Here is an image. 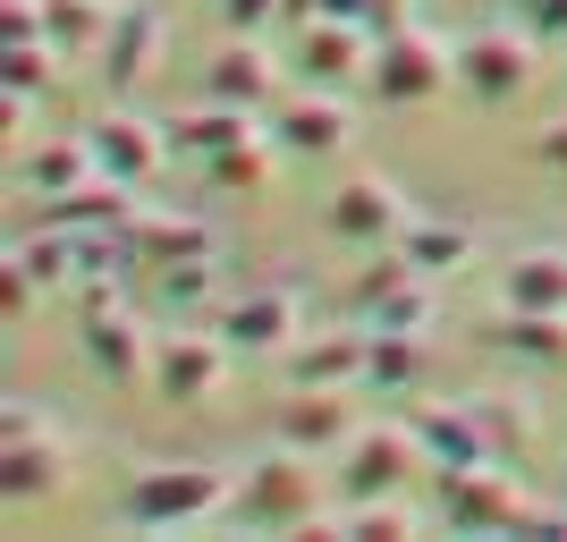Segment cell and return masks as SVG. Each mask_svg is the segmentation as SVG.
<instances>
[{
    "instance_id": "obj_1",
    "label": "cell",
    "mask_w": 567,
    "mask_h": 542,
    "mask_svg": "<svg viewBox=\"0 0 567 542\" xmlns=\"http://www.w3.org/2000/svg\"><path fill=\"white\" fill-rule=\"evenodd\" d=\"M229 474L213 467V458H169V467H144L136 483H127V525H144V534H187V525L204 518H229Z\"/></svg>"
},
{
    "instance_id": "obj_2",
    "label": "cell",
    "mask_w": 567,
    "mask_h": 542,
    "mask_svg": "<svg viewBox=\"0 0 567 542\" xmlns=\"http://www.w3.org/2000/svg\"><path fill=\"white\" fill-rule=\"evenodd\" d=\"M313 449H297V441H280L271 458H255V467L237 474V492H229V518L246 525V534H306L322 509H313Z\"/></svg>"
},
{
    "instance_id": "obj_3",
    "label": "cell",
    "mask_w": 567,
    "mask_h": 542,
    "mask_svg": "<svg viewBox=\"0 0 567 542\" xmlns=\"http://www.w3.org/2000/svg\"><path fill=\"white\" fill-rule=\"evenodd\" d=\"M373 102H390V111H415V102H432L441 85H457V43H441V34H424V25H399V34H381L373 43Z\"/></svg>"
},
{
    "instance_id": "obj_4",
    "label": "cell",
    "mask_w": 567,
    "mask_h": 542,
    "mask_svg": "<svg viewBox=\"0 0 567 542\" xmlns=\"http://www.w3.org/2000/svg\"><path fill=\"white\" fill-rule=\"evenodd\" d=\"M355 314L373 330H432V314H441V280L432 272H415L406 263V246H381L364 272H355Z\"/></svg>"
},
{
    "instance_id": "obj_5",
    "label": "cell",
    "mask_w": 567,
    "mask_h": 542,
    "mask_svg": "<svg viewBox=\"0 0 567 542\" xmlns=\"http://www.w3.org/2000/svg\"><path fill=\"white\" fill-rule=\"evenodd\" d=\"M432 509H441V525H450V534H517V518L534 509V500H525V483L499 467V458H483V467L441 474Z\"/></svg>"
},
{
    "instance_id": "obj_6",
    "label": "cell",
    "mask_w": 567,
    "mask_h": 542,
    "mask_svg": "<svg viewBox=\"0 0 567 542\" xmlns=\"http://www.w3.org/2000/svg\"><path fill=\"white\" fill-rule=\"evenodd\" d=\"M534 25H474V34H457V85H466L474 102H517L525 85H534Z\"/></svg>"
},
{
    "instance_id": "obj_7",
    "label": "cell",
    "mask_w": 567,
    "mask_h": 542,
    "mask_svg": "<svg viewBox=\"0 0 567 542\" xmlns=\"http://www.w3.org/2000/svg\"><path fill=\"white\" fill-rule=\"evenodd\" d=\"M415 458H424L415 425H364L348 449H339V500H390V492H406Z\"/></svg>"
},
{
    "instance_id": "obj_8",
    "label": "cell",
    "mask_w": 567,
    "mask_h": 542,
    "mask_svg": "<svg viewBox=\"0 0 567 542\" xmlns=\"http://www.w3.org/2000/svg\"><path fill=\"white\" fill-rule=\"evenodd\" d=\"M288 76H297V85H331V94H348V85H364V76H373V34H364L355 18H313V25H297Z\"/></svg>"
},
{
    "instance_id": "obj_9",
    "label": "cell",
    "mask_w": 567,
    "mask_h": 542,
    "mask_svg": "<svg viewBox=\"0 0 567 542\" xmlns=\"http://www.w3.org/2000/svg\"><path fill=\"white\" fill-rule=\"evenodd\" d=\"M69 467V449L51 432V416L34 407H9V425H0V500H43Z\"/></svg>"
},
{
    "instance_id": "obj_10",
    "label": "cell",
    "mask_w": 567,
    "mask_h": 542,
    "mask_svg": "<svg viewBox=\"0 0 567 542\" xmlns=\"http://www.w3.org/2000/svg\"><path fill=\"white\" fill-rule=\"evenodd\" d=\"M406 221L415 213H406L399 178H381V170H355L331 187V237H348V246H399Z\"/></svg>"
},
{
    "instance_id": "obj_11",
    "label": "cell",
    "mask_w": 567,
    "mask_h": 542,
    "mask_svg": "<svg viewBox=\"0 0 567 542\" xmlns=\"http://www.w3.org/2000/svg\"><path fill=\"white\" fill-rule=\"evenodd\" d=\"M229 339L220 330H169V339H153V390H162L169 407H195L213 399L220 374H229Z\"/></svg>"
},
{
    "instance_id": "obj_12",
    "label": "cell",
    "mask_w": 567,
    "mask_h": 542,
    "mask_svg": "<svg viewBox=\"0 0 567 542\" xmlns=\"http://www.w3.org/2000/svg\"><path fill=\"white\" fill-rule=\"evenodd\" d=\"M355 136V119H348V94H331V85H297V94L271 102V144L280 153H339V144Z\"/></svg>"
},
{
    "instance_id": "obj_13",
    "label": "cell",
    "mask_w": 567,
    "mask_h": 542,
    "mask_svg": "<svg viewBox=\"0 0 567 542\" xmlns=\"http://www.w3.org/2000/svg\"><path fill=\"white\" fill-rule=\"evenodd\" d=\"M364 356H373V330H322V339H288L280 374L288 390H364Z\"/></svg>"
},
{
    "instance_id": "obj_14",
    "label": "cell",
    "mask_w": 567,
    "mask_h": 542,
    "mask_svg": "<svg viewBox=\"0 0 567 542\" xmlns=\"http://www.w3.org/2000/svg\"><path fill=\"white\" fill-rule=\"evenodd\" d=\"M85 144H94V170L127 178V187H153V170L169 162V136L153 127V119H136V111H102V119H85Z\"/></svg>"
},
{
    "instance_id": "obj_15",
    "label": "cell",
    "mask_w": 567,
    "mask_h": 542,
    "mask_svg": "<svg viewBox=\"0 0 567 542\" xmlns=\"http://www.w3.org/2000/svg\"><path fill=\"white\" fill-rule=\"evenodd\" d=\"M162 34H169L162 0H118L111 34H102V85H111V94H136L144 69H153V51H162Z\"/></svg>"
},
{
    "instance_id": "obj_16",
    "label": "cell",
    "mask_w": 567,
    "mask_h": 542,
    "mask_svg": "<svg viewBox=\"0 0 567 542\" xmlns=\"http://www.w3.org/2000/svg\"><path fill=\"white\" fill-rule=\"evenodd\" d=\"M76 348H85V365H94L102 381H118V390H136V381H153V348H144V323L127 306H102L76 323Z\"/></svg>"
},
{
    "instance_id": "obj_17",
    "label": "cell",
    "mask_w": 567,
    "mask_h": 542,
    "mask_svg": "<svg viewBox=\"0 0 567 542\" xmlns=\"http://www.w3.org/2000/svg\"><path fill=\"white\" fill-rule=\"evenodd\" d=\"M220 339H229L237 356H280L288 339H297V288H246V297H229L220 306Z\"/></svg>"
},
{
    "instance_id": "obj_18",
    "label": "cell",
    "mask_w": 567,
    "mask_h": 542,
    "mask_svg": "<svg viewBox=\"0 0 567 542\" xmlns=\"http://www.w3.org/2000/svg\"><path fill=\"white\" fill-rule=\"evenodd\" d=\"M355 432H364V416H355L348 390H297V399L280 407V441L313 449V458H339Z\"/></svg>"
},
{
    "instance_id": "obj_19",
    "label": "cell",
    "mask_w": 567,
    "mask_h": 542,
    "mask_svg": "<svg viewBox=\"0 0 567 542\" xmlns=\"http://www.w3.org/2000/svg\"><path fill=\"white\" fill-rule=\"evenodd\" d=\"M204 94L246 102V111H271V102H280V60H271L255 34H229V43L213 51V69H204Z\"/></svg>"
},
{
    "instance_id": "obj_20",
    "label": "cell",
    "mask_w": 567,
    "mask_h": 542,
    "mask_svg": "<svg viewBox=\"0 0 567 542\" xmlns=\"http://www.w3.org/2000/svg\"><path fill=\"white\" fill-rule=\"evenodd\" d=\"M162 136H169V153H195V162H213V153H229V144H246V136H271L262 127V111H246V102H204V111H187V119H162Z\"/></svg>"
},
{
    "instance_id": "obj_21",
    "label": "cell",
    "mask_w": 567,
    "mask_h": 542,
    "mask_svg": "<svg viewBox=\"0 0 567 542\" xmlns=\"http://www.w3.org/2000/svg\"><path fill=\"white\" fill-rule=\"evenodd\" d=\"M43 221H51V229H127V221H136V187L111 178V170H94L85 187L43 195Z\"/></svg>"
},
{
    "instance_id": "obj_22",
    "label": "cell",
    "mask_w": 567,
    "mask_h": 542,
    "mask_svg": "<svg viewBox=\"0 0 567 542\" xmlns=\"http://www.w3.org/2000/svg\"><path fill=\"white\" fill-rule=\"evenodd\" d=\"M415 441H424V458H432L441 474L499 458V449H492V432H483V416H474V399H466V407H424V416H415Z\"/></svg>"
},
{
    "instance_id": "obj_23",
    "label": "cell",
    "mask_w": 567,
    "mask_h": 542,
    "mask_svg": "<svg viewBox=\"0 0 567 542\" xmlns=\"http://www.w3.org/2000/svg\"><path fill=\"white\" fill-rule=\"evenodd\" d=\"M499 306H534V314H567V246H525L499 272Z\"/></svg>"
},
{
    "instance_id": "obj_24",
    "label": "cell",
    "mask_w": 567,
    "mask_h": 542,
    "mask_svg": "<svg viewBox=\"0 0 567 542\" xmlns=\"http://www.w3.org/2000/svg\"><path fill=\"white\" fill-rule=\"evenodd\" d=\"M127 237H136V263H195V255H220V237L204 229L195 213H136L127 221Z\"/></svg>"
},
{
    "instance_id": "obj_25",
    "label": "cell",
    "mask_w": 567,
    "mask_h": 542,
    "mask_svg": "<svg viewBox=\"0 0 567 542\" xmlns=\"http://www.w3.org/2000/svg\"><path fill=\"white\" fill-rule=\"evenodd\" d=\"M373 330V323H364ZM432 381V339L424 330H373V356H364V390H424Z\"/></svg>"
},
{
    "instance_id": "obj_26",
    "label": "cell",
    "mask_w": 567,
    "mask_h": 542,
    "mask_svg": "<svg viewBox=\"0 0 567 542\" xmlns=\"http://www.w3.org/2000/svg\"><path fill=\"white\" fill-rule=\"evenodd\" d=\"M94 178V144H85V127L76 136H51V144H34L18 162V187L25 195H69V187H85Z\"/></svg>"
},
{
    "instance_id": "obj_27",
    "label": "cell",
    "mask_w": 567,
    "mask_h": 542,
    "mask_svg": "<svg viewBox=\"0 0 567 542\" xmlns=\"http://www.w3.org/2000/svg\"><path fill=\"white\" fill-rule=\"evenodd\" d=\"M492 348L525 356V365H567V314H534V306H499Z\"/></svg>"
},
{
    "instance_id": "obj_28",
    "label": "cell",
    "mask_w": 567,
    "mask_h": 542,
    "mask_svg": "<svg viewBox=\"0 0 567 542\" xmlns=\"http://www.w3.org/2000/svg\"><path fill=\"white\" fill-rule=\"evenodd\" d=\"M111 18H118V0H43V34L60 60H94Z\"/></svg>"
},
{
    "instance_id": "obj_29",
    "label": "cell",
    "mask_w": 567,
    "mask_h": 542,
    "mask_svg": "<svg viewBox=\"0 0 567 542\" xmlns=\"http://www.w3.org/2000/svg\"><path fill=\"white\" fill-rule=\"evenodd\" d=\"M399 246H406L415 272H432V280H450V272L474 263V229H466V221H406Z\"/></svg>"
},
{
    "instance_id": "obj_30",
    "label": "cell",
    "mask_w": 567,
    "mask_h": 542,
    "mask_svg": "<svg viewBox=\"0 0 567 542\" xmlns=\"http://www.w3.org/2000/svg\"><path fill=\"white\" fill-rule=\"evenodd\" d=\"M271 162H280V144H271V136H246V144H229V153L204 162V187H213V195H262Z\"/></svg>"
},
{
    "instance_id": "obj_31",
    "label": "cell",
    "mask_w": 567,
    "mask_h": 542,
    "mask_svg": "<svg viewBox=\"0 0 567 542\" xmlns=\"http://www.w3.org/2000/svg\"><path fill=\"white\" fill-rule=\"evenodd\" d=\"M9 263H25V280L34 288H60V280H76V229H34V237H18L9 246Z\"/></svg>"
},
{
    "instance_id": "obj_32",
    "label": "cell",
    "mask_w": 567,
    "mask_h": 542,
    "mask_svg": "<svg viewBox=\"0 0 567 542\" xmlns=\"http://www.w3.org/2000/svg\"><path fill=\"white\" fill-rule=\"evenodd\" d=\"M339 534H355V542H406V534H415V509H406L399 492H390V500H339Z\"/></svg>"
},
{
    "instance_id": "obj_33",
    "label": "cell",
    "mask_w": 567,
    "mask_h": 542,
    "mask_svg": "<svg viewBox=\"0 0 567 542\" xmlns=\"http://www.w3.org/2000/svg\"><path fill=\"white\" fill-rule=\"evenodd\" d=\"M51 43H0V85H9V119H25V102L51 85Z\"/></svg>"
},
{
    "instance_id": "obj_34",
    "label": "cell",
    "mask_w": 567,
    "mask_h": 542,
    "mask_svg": "<svg viewBox=\"0 0 567 542\" xmlns=\"http://www.w3.org/2000/svg\"><path fill=\"white\" fill-rule=\"evenodd\" d=\"M153 280H162V306L195 314V306H213V297H220V255H195V263H162Z\"/></svg>"
},
{
    "instance_id": "obj_35",
    "label": "cell",
    "mask_w": 567,
    "mask_h": 542,
    "mask_svg": "<svg viewBox=\"0 0 567 542\" xmlns=\"http://www.w3.org/2000/svg\"><path fill=\"white\" fill-rule=\"evenodd\" d=\"M474 416H483L492 449H508V467H517L525 441H534V407H525V399H474Z\"/></svg>"
},
{
    "instance_id": "obj_36",
    "label": "cell",
    "mask_w": 567,
    "mask_h": 542,
    "mask_svg": "<svg viewBox=\"0 0 567 542\" xmlns=\"http://www.w3.org/2000/svg\"><path fill=\"white\" fill-rule=\"evenodd\" d=\"M331 18H355L364 34H399V25H415V0H331Z\"/></svg>"
},
{
    "instance_id": "obj_37",
    "label": "cell",
    "mask_w": 567,
    "mask_h": 542,
    "mask_svg": "<svg viewBox=\"0 0 567 542\" xmlns=\"http://www.w3.org/2000/svg\"><path fill=\"white\" fill-rule=\"evenodd\" d=\"M220 34H262V25H280V0H213Z\"/></svg>"
},
{
    "instance_id": "obj_38",
    "label": "cell",
    "mask_w": 567,
    "mask_h": 542,
    "mask_svg": "<svg viewBox=\"0 0 567 542\" xmlns=\"http://www.w3.org/2000/svg\"><path fill=\"white\" fill-rule=\"evenodd\" d=\"M517 534H534V542H567V492H559V500H534V509L517 518Z\"/></svg>"
},
{
    "instance_id": "obj_39",
    "label": "cell",
    "mask_w": 567,
    "mask_h": 542,
    "mask_svg": "<svg viewBox=\"0 0 567 542\" xmlns=\"http://www.w3.org/2000/svg\"><path fill=\"white\" fill-rule=\"evenodd\" d=\"M525 25H534V43H543V51H567V0H534Z\"/></svg>"
},
{
    "instance_id": "obj_40",
    "label": "cell",
    "mask_w": 567,
    "mask_h": 542,
    "mask_svg": "<svg viewBox=\"0 0 567 542\" xmlns=\"http://www.w3.org/2000/svg\"><path fill=\"white\" fill-rule=\"evenodd\" d=\"M25 297H34V280H25V263H0V306H9V323L25 314Z\"/></svg>"
},
{
    "instance_id": "obj_41",
    "label": "cell",
    "mask_w": 567,
    "mask_h": 542,
    "mask_svg": "<svg viewBox=\"0 0 567 542\" xmlns=\"http://www.w3.org/2000/svg\"><path fill=\"white\" fill-rule=\"evenodd\" d=\"M534 153H543V162H550V170H559V178H567V119H550L543 136H534Z\"/></svg>"
},
{
    "instance_id": "obj_42",
    "label": "cell",
    "mask_w": 567,
    "mask_h": 542,
    "mask_svg": "<svg viewBox=\"0 0 567 542\" xmlns=\"http://www.w3.org/2000/svg\"><path fill=\"white\" fill-rule=\"evenodd\" d=\"M508 9H517V18H525V9H534V0H508Z\"/></svg>"
},
{
    "instance_id": "obj_43",
    "label": "cell",
    "mask_w": 567,
    "mask_h": 542,
    "mask_svg": "<svg viewBox=\"0 0 567 542\" xmlns=\"http://www.w3.org/2000/svg\"><path fill=\"white\" fill-rule=\"evenodd\" d=\"M559 69H567V51H559Z\"/></svg>"
},
{
    "instance_id": "obj_44",
    "label": "cell",
    "mask_w": 567,
    "mask_h": 542,
    "mask_svg": "<svg viewBox=\"0 0 567 542\" xmlns=\"http://www.w3.org/2000/svg\"><path fill=\"white\" fill-rule=\"evenodd\" d=\"M559 492H567V474H559Z\"/></svg>"
}]
</instances>
